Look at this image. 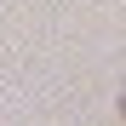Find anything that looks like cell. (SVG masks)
<instances>
[{
  "mask_svg": "<svg viewBox=\"0 0 126 126\" xmlns=\"http://www.w3.org/2000/svg\"><path fill=\"white\" fill-rule=\"evenodd\" d=\"M120 115H126V103H120Z\"/></svg>",
  "mask_w": 126,
  "mask_h": 126,
  "instance_id": "1",
  "label": "cell"
}]
</instances>
